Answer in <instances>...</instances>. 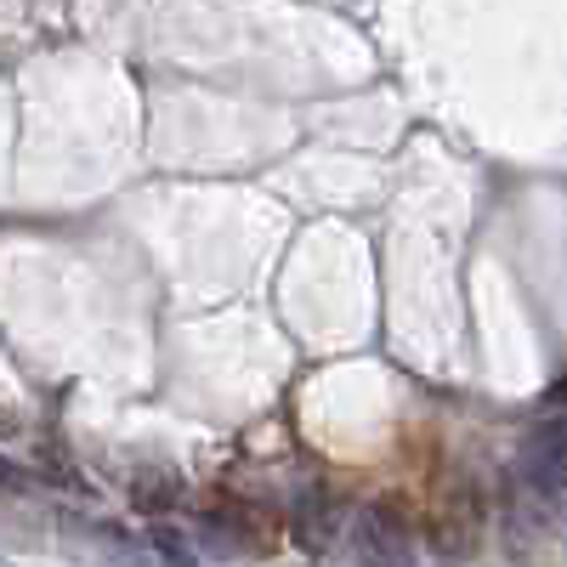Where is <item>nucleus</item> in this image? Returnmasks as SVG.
I'll return each mask as SVG.
<instances>
[{
    "label": "nucleus",
    "mask_w": 567,
    "mask_h": 567,
    "mask_svg": "<svg viewBox=\"0 0 567 567\" xmlns=\"http://www.w3.org/2000/svg\"><path fill=\"white\" fill-rule=\"evenodd\" d=\"M352 556L358 567H414V528L392 499H363L352 511Z\"/></svg>",
    "instance_id": "f257e3e1"
},
{
    "label": "nucleus",
    "mask_w": 567,
    "mask_h": 567,
    "mask_svg": "<svg viewBox=\"0 0 567 567\" xmlns=\"http://www.w3.org/2000/svg\"><path fill=\"white\" fill-rule=\"evenodd\" d=\"M516 465H523V483L539 494V499H561L567 494V414H550L539 420L534 432L523 437V454H516Z\"/></svg>",
    "instance_id": "f03ea898"
},
{
    "label": "nucleus",
    "mask_w": 567,
    "mask_h": 567,
    "mask_svg": "<svg viewBox=\"0 0 567 567\" xmlns=\"http://www.w3.org/2000/svg\"><path fill=\"white\" fill-rule=\"evenodd\" d=\"M341 534H347V505L329 488H307L301 505H296V545L323 556V550H336Z\"/></svg>",
    "instance_id": "7ed1b4c3"
},
{
    "label": "nucleus",
    "mask_w": 567,
    "mask_h": 567,
    "mask_svg": "<svg viewBox=\"0 0 567 567\" xmlns=\"http://www.w3.org/2000/svg\"><path fill=\"white\" fill-rule=\"evenodd\" d=\"M148 545H154V556H159L165 567H199V556H194V545H187V534L171 528V523H154Z\"/></svg>",
    "instance_id": "20e7f679"
},
{
    "label": "nucleus",
    "mask_w": 567,
    "mask_h": 567,
    "mask_svg": "<svg viewBox=\"0 0 567 567\" xmlns=\"http://www.w3.org/2000/svg\"><path fill=\"white\" fill-rule=\"evenodd\" d=\"M23 488H29V471L0 454V494H23Z\"/></svg>",
    "instance_id": "39448f33"
}]
</instances>
